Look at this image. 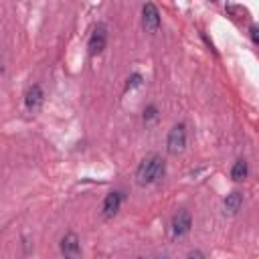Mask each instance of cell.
I'll use <instances>...</instances> for the list:
<instances>
[{"label": "cell", "mask_w": 259, "mask_h": 259, "mask_svg": "<svg viewBox=\"0 0 259 259\" xmlns=\"http://www.w3.org/2000/svg\"><path fill=\"white\" fill-rule=\"evenodd\" d=\"M249 32H251V40L257 45V42H259V28H257V24H251Z\"/></svg>", "instance_id": "obj_13"}, {"label": "cell", "mask_w": 259, "mask_h": 259, "mask_svg": "<svg viewBox=\"0 0 259 259\" xmlns=\"http://www.w3.org/2000/svg\"><path fill=\"white\" fill-rule=\"evenodd\" d=\"M158 259H168V257H158Z\"/></svg>", "instance_id": "obj_16"}, {"label": "cell", "mask_w": 259, "mask_h": 259, "mask_svg": "<svg viewBox=\"0 0 259 259\" xmlns=\"http://www.w3.org/2000/svg\"><path fill=\"white\" fill-rule=\"evenodd\" d=\"M61 253L65 259H81V243L75 233H67L61 239Z\"/></svg>", "instance_id": "obj_5"}, {"label": "cell", "mask_w": 259, "mask_h": 259, "mask_svg": "<svg viewBox=\"0 0 259 259\" xmlns=\"http://www.w3.org/2000/svg\"><path fill=\"white\" fill-rule=\"evenodd\" d=\"M142 26L148 32H156L160 28V12H158L156 4L148 2L142 6Z\"/></svg>", "instance_id": "obj_6"}, {"label": "cell", "mask_w": 259, "mask_h": 259, "mask_svg": "<svg viewBox=\"0 0 259 259\" xmlns=\"http://www.w3.org/2000/svg\"><path fill=\"white\" fill-rule=\"evenodd\" d=\"M190 227H192V217H190V212H188V210H184V208H182V210H178V212L172 217L170 233H172V237H174V239H180V237L188 235Z\"/></svg>", "instance_id": "obj_3"}, {"label": "cell", "mask_w": 259, "mask_h": 259, "mask_svg": "<svg viewBox=\"0 0 259 259\" xmlns=\"http://www.w3.org/2000/svg\"><path fill=\"white\" fill-rule=\"evenodd\" d=\"M184 148H186V125H184V123H176V125H172V130L168 132L166 150H168V154L178 156V154L184 152Z\"/></svg>", "instance_id": "obj_2"}, {"label": "cell", "mask_w": 259, "mask_h": 259, "mask_svg": "<svg viewBox=\"0 0 259 259\" xmlns=\"http://www.w3.org/2000/svg\"><path fill=\"white\" fill-rule=\"evenodd\" d=\"M2 71H4V67H2V63H0V75H2Z\"/></svg>", "instance_id": "obj_15"}, {"label": "cell", "mask_w": 259, "mask_h": 259, "mask_svg": "<svg viewBox=\"0 0 259 259\" xmlns=\"http://www.w3.org/2000/svg\"><path fill=\"white\" fill-rule=\"evenodd\" d=\"M138 259H144V257H138Z\"/></svg>", "instance_id": "obj_17"}, {"label": "cell", "mask_w": 259, "mask_h": 259, "mask_svg": "<svg viewBox=\"0 0 259 259\" xmlns=\"http://www.w3.org/2000/svg\"><path fill=\"white\" fill-rule=\"evenodd\" d=\"M42 101H45V93L40 89V85H30L24 93V105L28 111H38L42 107Z\"/></svg>", "instance_id": "obj_8"}, {"label": "cell", "mask_w": 259, "mask_h": 259, "mask_svg": "<svg viewBox=\"0 0 259 259\" xmlns=\"http://www.w3.org/2000/svg\"><path fill=\"white\" fill-rule=\"evenodd\" d=\"M231 178L233 180H237V182H241V180H245L247 178V160H237L235 164H233V170H231Z\"/></svg>", "instance_id": "obj_10"}, {"label": "cell", "mask_w": 259, "mask_h": 259, "mask_svg": "<svg viewBox=\"0 0 259 259\" xmlns=\"http://www.w3.org/2000/svg\"><path fill=\"white\" fill-rule=\"evenodd\" d=\"M105 45H107V30H105L103 24H97V26L93 28L91 36H89L87 51H89L91 57H95V55H99V53L105 49Z\"/></svg>", "instance_id": "obj_4"}, {"label": "cell", "mask_w": 259, "mask_h": 259, "mask_svg": "<svg viewBox=\"0 0 259 259\" xmlns=\"http://www.w3.org/2000/svg\"><path fill=\"white\" fill-rule=\"evenodd\" d=\"M241 206H243V194H241L239 190H233V192L227 194L225 200H223V212L229 214V217H235V214L241 210Z\"/></svg>", "instance_id": "obj_9"}, {"label": "cell", "mask_w": 259, "mask_h": 259, "mask_svg": "<svg viewBox=\"0 0 259 259\" xmlns=\"http://www.w3.org/2000/svg\"><path fill=\"white\" fill-rule=\"evenodd\" d=\"M186 259H204V255H202V251H198V249H192L190 253H188V257Z\"/></svg>", "instance_id": "obj_14"}, {"label": "cell", "mask_w": 259, "mask_h": 259, "mask_svg": "<svg viewBox=\"0 0 259 259\" xmlns=\"http://www.w3.org/2000/svg\"><path fill=\"white\" fill-rule=\"evenodd\" d=\"M142 85V75L140 73H134L132 77H127V83H125V91L134 89V87H140Z\"/></svg>", "instance_id": "obj_12"}, {"label": "cell", "mask_w": 259, "mask_h": 259, "mask_svg": "<svg viewBox=\"0 0 259 259\" xmlns=\"http://www.w3.org/2000/svg\"><path fill=\"white\" fill-rule=\"evenodd\" d=\"M164 172H166V162H164V158L158 156V154H150V156H146V158L140 162V166H138V170H136V182H138L140 186L154 184V182H158V180L164 176Z\"/></svg>", "instance_id": "obj_1"}, {"label": "cell", "mask_w": 259, "mask_h": 259, "mask_svg": "<svg viewBox=\"0 0 259 259\" xmlns=\"http://www.w3.org/2000/svg\"><path fill=\"white\" fill-rule=\"evenodd\" d=\"M121 200H123V194H121L119 190L109 192V194L103 198L101 217H103V219H111L113 214H117V210H119V206H121Z\"/></svg>", "instance_id": "obj_7"}, {"label": "cell", "mask_w": 259, "mask_h": 259, "mask_svg": "<svg viewBox=\"0 0 259 259\" xmlns=\"http://www.w3.org/2000/svg\"><path fill=\"white\" fill-rule=\"evenodd\" d=\"M158 119V107L156 105H148L146 109H144V121L146 123H152V121H156Z\"/></svg>", "instance_id": "obj_11"}]
</instances>
